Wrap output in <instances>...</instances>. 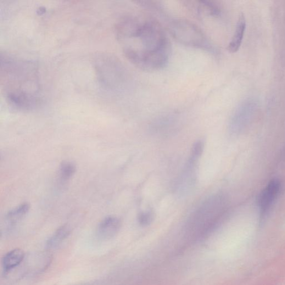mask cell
Listing matches in <instances>:
<instances>
[{"instance_id":"6da1fadb","label":"cell","mask_w":285,"mask_h":285,"mask_svg":"<svg viewBox=\"0 0 285 285\" xmlns=\"http://www.w3.org/2000/svg\"><path fill=\"white\" fill-rule=\"evenodd\" d=\"M115 32L126 57L139 69L158 71L169 63L171 43L153 16L138 14L126 17L116 25Z\"/></svg>"},{"instance_id":"7a4b0ae2","label":"cell","mask_w":285,"mask_h":285,"mask_svg":"<svg viewBox=\"0 0 285 285\" xmlns=\"http://www.w3.org/2000/svg\"><path fill=\"white\" fill-rule=\"evenodd\" d=\"M2 60V76L4 78L6 98L13 107L23 110L35 108L40 103L37 95L28 90L31 82L36 81L33 65L11 58Z\"/></svg>"},{"instance_id":"3957f363","label":"cell","mask_w":285,"mask_h":285,"mask_svg":"<svg viewBox=\"0 0 285 285\" xmlns=\"http://www.w3.org/2000/svg\"><path fill=\"white\" fill-rule=\"evenodd\" d=\"M227 200L224 195H211L195 209L187 223L188 232L193 235L202 236L217 226L225 216Z\"/></svg>"},{"instance_id":"277c9868","label":"cell","mask_w":285,"mask_h":285,"mask_svg":"<svg viewBox=\"0 0 285 285\" xmlns=\"http://www.w3.org/2000/svg\"><path fill=\"white\" fill-rule=\"evenodd\" d=\"M168 29L172 37L183 46L204 50L213 55L219 53V50L203 31L191 21L184 19L172 20Z\"/></svg>"},{"instance_id":"5b68a950","label":"cell","mask_w":285,"mask_h":285,"mask_svg":"<svg viewBox=\"0 0 285 285\" xmlns=\"http://www.w3.org/2000/svg\"><path fill=\"white\" fill-rule=\"evenodd\" d=\"M203 143L198 141L193 145L191 153L176 184V193L180 197L191 193L196 184L198 164L203 153Z\"/></svg>"},{"instance_id":"8992f818","label":"cell","mask_w":285,"mask_h":285,"mask_svg":"<svg viewBox=\"0 0 285 285\" xmlns=\"http://www.w3.org/2000/svg\"><path fill=\"white\" fill-rule=\"evenodd\" d=\"M254 99L244 100L234 111L230 123V131L233 135L241 132L253 118L257 109Z\"/></svg>"},{"instance_id":"52a82bcc","label":"cell","mask_w":285,"mask_h":285,"mask_svg":"<svg viewBox=\"0 0 285 285\" xmlns=\"http://www.w3.org/2000/svg\"><path fill=\"white\" fill-rule=\"evenodd\" d=\"M281 184L277 179H273L262 190L258 199L260 222L263 223L280 194Z\"/></svg>"},{"instance_id":"ba28073f","label":"cell","mask_w":285,"mask_h":285,"mask_svg":"<svg viewBox=\"0 0 285 285\" xmlns=\"http://www.w3.org/2000/svg\"><path fill=\"white\" fill-rule=\"evenodd\" d=\"M121 222L118 217L108 216L100 222L97 230L98 238L107 241L114 238L119 232Z\"/></svg>"},{"instance_id":"9c48e42d","label":"cell","mask_w":285,"mask_h":285,"mask_svg":"<svg viewBox=\"0 0 285 285\" xmlns=\"http://www.w3.org/2000/svg\"><path fill=\"white\" fill-rule=\"evenodd\" d=\"M189 9H192L194 13L199 18L202 16H210L212 17H219L222 13L220 6L217 2L214 1H198L187 2Z\"/></svg>"},{"instance_id":"30bf717a","label":"cell","mask_w":285,"mask_h":285,"mask_svg":"<svg viewBox=\"0 0 285 285\" xmlns=\"http://www.w3.org/2000/svg\"><path fill=\"white\" fill-rule=\"evenodd\" d=\"M247 28V21L245 15L240 14L237 22L235 31L230 44L227 47L228 51L231 53H235L241 47Z\"/></svg>"},{"instance_id":"8fae6325","label":"cell","mask_w":285,"mask_h":285,"mask_svg":"<svg viewBox=\"0 0 285 285\" xmlns=\"http://www.w3.org/2000/svg\"><path fill=\"white\" fill-rule=\"evenodd\" d=\"M25 257L24 251L20 249L11 250L2 259V266L5 273L12 271L23 262Z\"/></svg>"},{"instance_id":"7c38bea8","label":"cell","mask_w":285,"mask_h":285,"mask_svg":"<svg viewBox=\"0 0 285 285\" xmlns=\"http://www.w3.org/2000/svg\"><path fill=\"white\" fill-rule=\"evenodd\" d=\"M30 208V205L25 203L10 210L5 216L6 223L10 227L15 226L17 223L24 219L29 212Z\"/></svg>"},{"instance_id":"4fadbf2b","label":"cell","mask_w":285,"mask_h":285,"mask_svg":"<svg viewBox=\"0 0 285 285\" xmlns=\"http://www.w3.org/2000/svg\"><path fill=\"white\" fill-rule=\"evenodd\" d=\"M71 233L70 227L67 225L59 227L47 242V247L49 249H54L59 247L68 238Z\"/></svg>"},{"instance_id":"5bb4252c","label":"cell","mask_w":285,"mask_h":285,"mask_svg":"<svg viewBox=\"0 0 285 285\" xmlns=\"http://www.w3.org/2000/svg\"><path fill=\"white\" fill-rule=\"evenodd\" d=\"M76 168L74 163L70 161H64L59 167V176L62 181H68L75 175Z\"/></svg>"},{"instance_id":"9a60e30c","label":"cell","mask_w":285,"mask_h":285,"mask_svg":"<svg viewBox=\"0 0 285 285\" xmlns=\"http://www.w3.org/2000/svg\"><path fill=\"white\" fill-rule=\"evenodd\" d=\"M154 220V214L152 212L148 211L141 212L138 217L139 225L142 227H147L152 223Z\"/></svg>"}]
</instances>
